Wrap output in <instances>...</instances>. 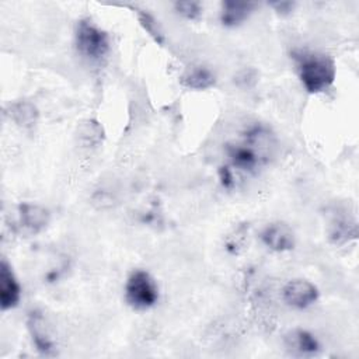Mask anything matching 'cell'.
I'll use <instances>...</instances> for the list:
<instances>
[{
  "mask_svg": "<svg viewBox=\"0 0 359 359\" xmlns=\"http://www.w3.org/2000/svg\"><path fill=\"white\" fill-rule=\"evenodd\" d=\"M50 222V213L46 208L22 202L17 208V226L25 236H35L46 229Z\"/></svg>",
  "mask_w": 359,
  "mask_h": 359,
  "instance_id": "5",
  "label": "cell"
},
{
  "mask_svg": "<svg viewBox=\"0 0 359 359\" xmlns=\"http://www.w3.org/2000/svg\"><path fill=\"white\" fill-rule=\"evenodd\" d=\"M125 300L135 310L153 307L158 300V286L153 276L143 269H135L125 283Z\"/></svg>",
  "mask_w": 359,
  "mask_h": 359,
  "instance_id": "4",
  "label": "cell"
},
{
  "mask_svg": "<svg viewBox=\"0 0 359 359\" xmlns=\"http://www.w3.org/2000/svg\"><path fill=\"white\" fill-rule=\"evenodd\" d=\"M285 345L290 353L299 355V356L317 355L321 349V345L316 338V335L303 328H296L289 331L285 335Z\"/></svg>",
  "mask_w": 359,
  "mask_h": 359,
  "instance_id": "10",
  "label": "cell"
},
{
  "mask_svg": "<svg viewBox=\"0 0 359 359\" xmlns=\"http://www.w3.org/2000/svg\"><path fill=\"white\" fill-rule=\"evenodd\" d=\"M318 289L314 283L306 279H292L282 289L283 302L297 310H304L318 300Z\"/></svg>",
  "mask_w": 359,
  "mask_h": 359,
  "instance_id": "6",
  "label": "cell"
},
{
  "mask_svg": "<svg viewBox=\"0 0 359 359\" xmlns=\"http://www.w3.org/2000/svg\"><path fill=\"white\" fill-rule=\"evenodd\" d=\"M21 299V285L11 265L3 258L0 264V307L3 311L14 309Z\"/></svg>",
  "mask_w": 359,
  "mask_h": 359,
  "instance_id": "9",
  "label": "cell"
},
{
  "mask_svg": "<svg viewBox=\"0 0 359 359\" xmlns=\"http://www.w3.org/2000/svg\"><path fill=\"white\" fill-rule=\"evenodd\" d=\"M27 328L29 331L32 344L35 345L36 351L43 356H52L56 351V344L50 335L48 328L46 320L43 314L38 310H34L28 314L27 318Z\"/></svg>",
  "mask_w": 359,
  "mask_h": 359,
  "instance_id": "8",
  "label": "cell"
},
{
  "mask_svg": "<svg viewBox=\"0 0 359 359\" xmlns=\"http://www.w3.org/2000/svg\"><path fill=\"white\" fill-rule=\"evenodd\" d=\"M259 238L266 248L275 252L290 251L296 244V237L292 227L283 222H273L266 224L259 233Z\"/></svg>",
  "mask_w": 359,
  "mask_h": 359,
  "instance_id": "7",
  "label": "cell"
},
{
  "mask_svg": "<svg viewBox=\"0 0 359 359\" xmlns=\"http://www.w3.org/2000/svg\"><path fill=\"white\" fill-rule=\"evenodd\" d=\"M77 52L88 60L98 62L109 52V36L91 20H80L74 31Z\"/></svg>",
  "mask_w": 359,
  "mask_h": 359,
  "instance_id": "3",
  "label": "cell"
},
{
  "mask_svg": "<svg viewBox=\"0 0 359 359\" xmlns=\"http://www.w3.org/2000/svg\"><path fill=\"white\" fill-rule=\"evenodd\" d=\"M137 13V20H139V22H140V25L143 27V29L157 42V43H164V34H163V31H161V28H160V25L157 24V21H156V18L150 14V13H147V11H144V10H136Z\"/></svg>",
  "mask_w": 359,
  "mask_h": 359,
  "instance_id": "14",
  "label": "cell"
},
{
  "mask_svg": "<svg viewBox=\"0 0 359 359\" xmlns=\"http://www.w3.org/2000/svg\"><path fill=\"white\" fill-rule=\"evenodd\" d=\"M216 77L215 74L203 66H195L185 72V74L181 77V83L192 90H206L215 86Z\"/></svg>",
  "mask_w": 359,
  "mask_h": 359,
  "instance_id": "13",
  "label": "cell"
},
{
  "mask_svg": "<svg viewBox=\"0 0 359 359\" xmlns=\"http://www.w3.org/2000/svg\"><path fill=\"white\" fill-rule=\"evenodd\" d=\"M254 7L251 1L226 0L220 6V21L224 27H237L251 15Z\"/></svg>",
  "mask_w": 359,
  "mask_h": 359,
  "instance_id": "11",
  "label": "cell"
},
{
  "mask_svg": "<svg viewBox=\"0 0 359 359\" xmlns=\"http://www.w3.org/2000/svg\"><path fill=\"white\" fill-rule=\"evenodd\" d=\"M174 8L188 20H196L202 14V6L199 1H175Z\"/></svg>",
  "mask_w": 359,
  "mask_h": 359,
  "instance_id": "15",
  "label": "cell"
},
{
  "mask_svg": "<svg viewBox=\"0 0 359 359\" xmlns=\"http://www.w3.org/2000/svg\"><path fill=\"white\" fill-rule=\"evenodd\" d=\"M10 118L21 128H34L38 122V109L28 101H17L10 105Z\"/></svg>",
  "mask_w": 359,
  "mask_h": 359,
  "instance_id": "12",
  "label": "cell"
},
{
  "mask_svg": "<svg viewBox=\"0 0 359 359\" xmlns=\"http://www.w3.org/2000/svg\"><path fill=\"white\" fill-rule=\"evenodd\" d=\"M299 79L304 90L318 94L328 90L337 76L335 62L325 53L299 52L294 55Z\"/></svg>",
  "mask_w": 359,
  "mask_h": 359,
  "instance_id": "2",
  "label": "cell"
},
{
  "mask_svg": "<svg viewBox=\"0 0 359 359\" xmlns=\"http://www.w3.org/2000/svg\"><path fill=\"white\" fill-rule=\"evenodd\" d=\"M276 150V137L265 125H252L243 135L241 140L226 147L230 167L244 172H255L269 163Z\"/></svg>",
  "mask_w": 359,
  "mask_h": 359,
  "instance_id": "1",
  "label": "cell"
}]
</instances>
